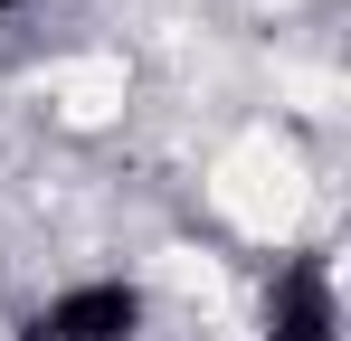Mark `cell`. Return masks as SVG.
I'll list each match as a JSON object with an SVG mask.
<instances>
[{
    "mask_svg": "<svg viewBox=\"0 0 351 341\" xmlns=\"http://www.w3.org/2000/svg\"><path fill=\"white\" fill-rule=\"evenodd\" d=\"M143 284L123 275H86L66 284V294H48L38 303V323H29V341H143Z\"/></svg>",
    "mask_w": 351,
    "mask_h": 341,
    "instance_id": "obj_1",
    "label": "cell"
},
{
    "mask_svg": "<svg viewBox=\"0 0 351 341\" xmlns=\"http://www.w3.org/2000/svg\"><path fill=\"white\" fill-rule=\"evenodd\" d=\"M0 10H10V0H0Z\"/></svg>",
    "mask_w": 351,
    "mask_h": 341,
    "instance_id": "obj_3",
    "label": "cell"
},
{
    "mask_svg": "<svg viewBox=\"0 0 351 341\" xmlns=\"http://www.w3.org/2000/svg\"><path fill=\"white\" fill-rule=\"evenodd\" d=\"M266 341H342V284L323 256H285L266 275Z\"/></svg>",
    "mask_w": 351,
    "mask_h": 341,
    "instance_id": "obj_2",
    "label": "cell"
}]
</instances>
